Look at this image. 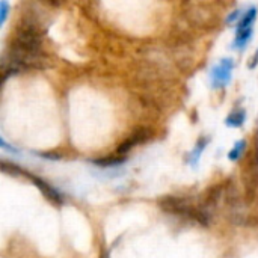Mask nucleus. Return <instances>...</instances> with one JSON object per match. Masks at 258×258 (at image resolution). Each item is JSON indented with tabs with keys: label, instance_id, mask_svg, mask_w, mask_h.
Here are the masks:
<instances>
[{
	"label": "nucleus",
	"instance_id": "1",
	"mask_svg": "<svg viewBox=\"0 0 258 258\" xmlns=\"http://www.w3.org/2000/svg\"><path fill=\"white\" fill-rule=\"evenodd\" d=\"M9 63L3 62L2 74L3 80L9 74L20 73L29 68H42L44 54H42V30L36 20L24 18L20 23L15 38L9 48Z\"/></svg>",
	"mask_w": 258,
	"mask_h": 258
},
{
	"label": "nucleus",
	"instance_id": "2",
	"mask_svg": "<svg viewBox=\"0 0 258 258\" xmlns=\"http://www.w3.org/2000/svg\"><path fill=\"white\" fill-rule=\"evenodd\" d=\"M160 206L168 213H172V215H177V216H183V218L197 219V215H198V210H195L194 207L186 204L184 200H178V198H166L165 201L160 203Z\"/></svg>",
	"mask_w": 258,
	"mask_h": 258
},
{
	"label": "nucleus",
	"instance_id": "3",
	"mask_svg": "<svg viewBox=\"0 0 258 258\" xmlns=\"http://www.w3.org/2000/svg\"><path fill=\"white\" fill-rule=\"evenodd\" d=\"M233 60L231 59H222L219 65H216L212 71V80L215 88H224L231 80V71H233Z\"/></svg>",
	"mask_w": 258,
	"mask_h": 258
},
{
	"label": "nucleus",
	"instance_id": "4",
	"mask_svg": "<svg viewBox=\"0 0 258 258\" xmlns=\"http://www.w3.org/2000/svg\"><path fill=\"white\" fill-rule=\"evenodd\" d=\"M24 175H27V177L33 181V184L39 187V190L44 194V197H45L47 200H50L53 204H57V206L63 204V197H62L54 187H51L47 181L41 180L39 177H33V175H30V174H27V172H24Z\"/></svg>",
	"mask_w": 258,
	"mask_h": 258
},
{
	"label": "nucleus",
	"instance_id": "5",
	"mask_svg": "<svg viewBox=\"0 0 258 258\" xmlns=\"http://www.w3.org/2000/svg\"><path fill=\"white\" fill-rule=\"evenodd\" d=\"M148 138H150V132H148L147 128H141V130L135 132L132 138H128L125 142H122V144L119 145V148H118V154H121V156H122V154H127L133 147H136L138 144H141V142L147 141Z\"/></svg>",
	"mask_w": 258,
	"mask_h": 258
},
{
	"label": "nucleus",
	"instance_id": "6",
	"mask_svg": "<svg viewBox=\"0 0 258 258\" xmlns=\"http://www.w3.org/2000/svg\"><path fill=\"white\" fill-rule=\"evenodd\" d=\"M255 17H257V9L255 8H249L245 15L240 18L239 21V26H237V32H243V30H248V29H252V24L255 21Z\"/></svg>",
	"mask_w": 258,
	"mask_h": 258
},
{
	"label": "nucleus",
	"instance_id": "7",
	"mask_svg": "<svg viewBox=\"0 0 258 258\" xmlns=\"http://www.w3.org/2000/svg\"><path fill=\"white\" fill-rule=\"evenodd\" d=\"M206 147H207V139L206 138H201V139H198V142H197V147L192 150V153L189 154V163L192 165V166H197L198 165V162H200V157H201V154H203V151L206 150Z\"/></svg>",
	"mask_w": 258,
	"mask_h": 258
},
{
	"label": "nucleus",
	"instance_id": "8",
	"mask_svg": "<svg viewBox=\"0 0 258 258\" xmlns=\"http://www.w3.org/2000/svg\"><path fill=\"white\" fill-rule=\"evenodd\" d=\"M245 118H246V112L243 109H239V110H234L233 113H230L225 124L228 127H240V125H243Z\"/></svg>",
	"mask_w": 258,
	"mask_h": 258
},
{
	"label": "nucleus",
	"instance_id": "9",
	"mask_svg": "<svg viewBox=\"0 0 258 258\" xmlns=\"http://www.w3.org/2000/svg\"><path fill=\"white\" fill-rule=\"evenodd\" d=\"M251 35H252V29H248V30H243V32H237V36H236V41H234V47L237 50H242L248 41L251 39Z\"/></svg>",
	"mask_w": 258,
	"mask_h": 258
},
{
	"label": "nucleus",
	"instance_id": "10",
	"mask_svg": "<svg viewBox=\"0 0 258 258\" xmlns=\"http://www.w3.org/2000/svg\"><path fill=\"white\" fill-rule=\"evenodd\" d=\"M245 148H246V141H239L236 145H234V148L228 153V157H230V160H239L240 157H242V154H243V151H245Z\"/></svg>",
	"mask_w": 258,
	"mask_h": 258
},
{
	"label": "nucleus",
	"instance_id": "11",
	"mask_svg": "<svg viewBox=\"0 0 258 258\" xmlns=\"http://www.w3.org/2000/svg\"><path fill=\"white\" fill-rule=\"evenodd\" d=\"M125 160V157H104L100 160H94L95 165L98 166H113V165H119Z\"/></svg>",
	"mask_w": 258,
	"mask_h": 258
},
{
	"label": "nucleus",
	"instance_id": "12",
	"mask_svg": "<svg viewBox=\"0 0 258 258\" xmlns=\"http://www.w3.org/2000/svg\"><path fill=\"white\" fill-rule=\"evenodd\" d=\"M8 11H9V5H8L6 2H2V3H0V23H2V24L6 21Z\"/></svg>",
	"mask_w": 258,
	"mask_h": 258
},
{
	"label": "nucleus",
	"instance_id": "13",
	"mask_svg": "<svg viewBox=\"0 0 258 258\" xmlns=\"http://www.w3.org/2000/svg\"><path fill=\"white\" fill-rule=\"evenodd\" d=\"M239 15H240V11L237 9V11H234L231 15H228V18H227V23H234L237 18H239Z\"/></svg>",
	"mask_w": 258,
	"mask_h": 258
},
{
	"label": "nucleus",
	"instance_id": "14",
	"mask_svg": "<svg viewBox=\"0 0 258 258\" xmlns=\"http://www.w3.org/2000/svg\"><path fill=\"white\" fill-rule=\"evenodd\" d=\"M251 60H252V62L249 63V68L252 70V68H254V67H255V65H257V63H258V53H257V54H255V57H252Z\"/></svg>",
	"mask_w": 258,
	"mask_h": 258
},
{
	"label": "nucleus",
	"instance_id": "15",
	"mask_svg": "<svg viewBox=\"0 0 258 258\" xmlns=\"http://www.w3.org/2000/svg\"><path fill=\"white\" fill-rule=\"evenodd\" d=\"M101 258H109V255H107V252H103V255H101Z\"/></svg>",
	"mask_w": 258,
	"mask_h": 258
}]
</instances>
